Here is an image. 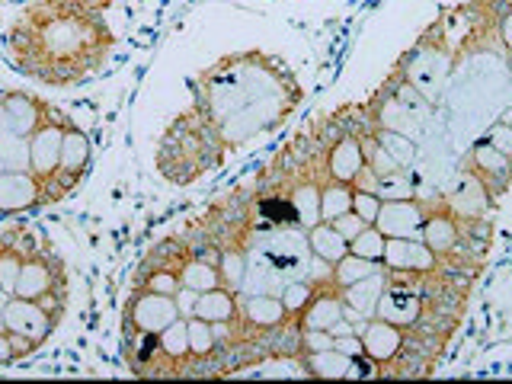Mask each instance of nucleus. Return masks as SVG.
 <instances>
[{
	"label": "nucleus",
	"instance_id": "f257e3e1",
	"mask_svg": "<svg viewBox=\"0 0 512 384\" xmlns=\"http://www.w3.org/2000/svg\"><path fill=\"white\" fill-rule=\"evenodd\" d=\"M109 0H39L7 29L13 68L42 87H77L96 77L116 48Z\"/></svg>",
	"mask_w": 512,
	"mask_h": 384
},
{
	"label": "nucleus",
	"instance_id": "f03ea898",
	"mask_svg": "<svg viewBox=\"0 0 512 384\" xmlns=\"http://www.w3.org/2000/svg\"><path fill=\"white\" fill-rule=\"evenodd\" d=\"M301 90L295 71L288 61L269 52H231L202 68L189 84V112L202 125H218L234 112L247 109L250 103L263 100L272 93Z\"/></svg>",
	"mask_w": 512,
	"mask_h": 384
},
{
	"label": "nucleus",
	"instance_id": "7ed1b4c3",
	"mask_svg": "<svg viewBox=\"0 0 512 384\" xmlns=\"http://www.w3.org/2000/svg\"><path fill=\"white\" fill-rule=\"evenodd\" d=\"M224 167V160L215 148L212 135L205 132V125L183 109L176 116L164 135L157 138L154 148V170L164 176L170 186H192L202 180L205 173Z\"/></svg>",
	"mask_w": 512,
	"mask_h": 384
},
{
	"label": "nucleus",
	"instance_id": "20e7f679",
	"mask_svg": "<svg viewBox=\"0 0 512 384\" xmlns=\"http://www.w3.org/2000/svg\"><path fill=\"white\" fill-rule=\"evenodd\" d=\"M13 295L29 298V301H42L48 308H55L64 314V301H68V276H64V266L55 253L48 250H29L26 263L20 269V279H16Z\"/></svg>",
	"mask_w": 512,
	"mask_h": 384
},
{
	"label": "nucleus",
	"instance_id": "39448f33",
	"mask_svg": "<svg viewBox=\"0 0 512 384\" xmlns=\"http://www.w3.org/2000/svg\"><path fill=\"white\" fill-rule=\"evenodd\" d=\"M452 61H455L452 52H445L442 45H436L432 39L423 36L404 58L397 61V71L404 74V80H410V84L420 90L432 106H436L439 93L445 87V77H448V71H452Z\"/></svg>",
	"mask_w": 512,
	"mask_h": 384
},
{
	"label": "nucleus",
	"instance_id": "423d86ee",
	"mask_svg": "<svg viewBox=\"0 0 512 384\" xmlns=\"http://www.w3.org/2000/svg\"><path fill=\"white\" fill-rule=\"evenodd\" d=\"M93 164V144L87 138L84 128H77L74 122H68L64 128V141H61V157H58V170L52 173L45 192H48V205H55L61 199H68L71 192H77V186L84 183V176L90 173Z\"/></svg>",
	"mask_w": 512,
	"mask_h": 384
},
{
	"label": "nucleus",
	"instance_id": "0eeeda50",
	"mask_svg": "<svg viewBox=\"0 0 512 384\" xmlns=\"http://www.w3.org/2000/svg\"><path fill=\"white\" fill-rule=\"evenodd\" d=\"M176 317H183L176 295L148 292V288H135L132 298L125 304V336L128 333H160L167 330Z\"/></svg>",
	"mask_w": 512,
	"mask_h": 384
},
{
	"label": "nucleus",
	"instance_id": "6e6552de",
	"mask_svg": "<svg viewBox=\"0 0 512 384\" xmlns=\"http://www.w3.org/2000/svg\"><path fill=\"white\" fill-rule=\"evenodd\" d=\"M68 116L61 109H48V116L42 125L29 135V170L39 176L42 186H48L52 173L58 170V157H61V141H64V128H68Z\"/></svg>",
	"mask_w": 512,
	"mask_h": 384
},
{
	"label": "nucleus",
	"instance_id": "1a4fd4ad",
	"mask_svg": "<svg viewBox=\"0 0 512 384\" xmlns=\"http://www.w3.org/2000/svg\"><path fill=\"white\" fill-rule=\"evenodd\" d=\"M4 320H7V330L29 336L36 346H45L48 340H52V333L58 330L61 311L48 308V304H42V301L10 295L4 304Z\"/></svg>",
	"mask_w": 512,
	"mask_h": 384
},
{
	"label": "nucleus",
	"instance_id": "9d476101",
	"mask_svg": "<svg viewBox=\"0 0 512 384\" xmlns=\"http://www.w3.org/2000/svg\"><path fill=\"white\" fill-rule=\"evenodd\" d=\"M423 240L429 250L439 256L442 263H458L461 266V253H464V218H458L448 202L429 208L426 224H423Z\"/></svg>",
	"mask_w": 512,
	"mask_h": 384
},
{
	"label": "nucleus",
	"instance_id": "9b49d317",
	"mask_svg": "<svg viewBox=\"0 0 512 384\" xmlns=\"http://www.w3.org/2000/svg\"><path fill=\"white\" fill-rule=\"evenodd\" d=\"M359 336H362L365 356L381 368V375H384V368L394 365L400 356H404V349L410 343V330L391 324V320H381V317L362 320V324H359Z\"/></svg>",
	"mask_w": 512,
	"mask_h": 384
},
{
	"label": "nucleus",
	"instance_id": "f8f14e48",
	"mask_svg": "<svg viewBox=\"0 0 512 384\" xmlns=\"http://www.w3.org/2000/svg\"><path fill=\"white\" fill-rule=\"evenodd\" d=\"M48 205V192L32 170L0 173V215H29Z\"/></svg>",
	"mask_w": 512,
	"mask_h": 384
},
{
	"label": "nucleus",
	"instance_id": "ddd939ff",
	"mask_svg": "<svg viewBox=\"0 0 512 384\" xmlns=\"http://www.w3.org/2000/svg\"><path fill=\"white\" fill-rule=\"evenodd\" d=\"M429 208L420 199H397V202H381V212L375 218V228L384 237H423Z\"/></svg>",
	"mask_w": 512,
	"mask_h": 384
},
{
	"label": "nucleus",
	"instance_id": "4468645a",
	"mask_svg": "<svg viewBox=\"0 0 512 384\" xmlns=\"http://www.w3.org/2000/svg\"><path fill=\"white\" fill-rule=\"evenodd\" d=\"M381 266L388 272H432L442 266V260L423 237H388Z\"/></svg>",
	"mask_w": 512,
	"mask_h": 384
},
{
	"label": "nucleus",
	"instance_id": "2eb2a0df",
	"mask_svg": "<svg viewBox=\"0 0 512 384\" xmlns=\"http://www.w3.org/2000/svg\"><path fill=\"white\" fill-rule=\"evenodd\" d=\"M445 202H448V208H452L458 218H490L493 205H496V196H493V192L487 189V183L480 180V176L471 167H464L461 176H458L455 192Z\"/></svg>",
	"mask_w": 512,
	"mask_h": 384
},
{
	"label": "nucleus",
	"instance_id": "dca6fc26",
	"mask_svg": "<svg viewBox=\"0 0 512 384\" xmlns=\"http://www.w3.org/2000/svg\"><path fill=\"white\" fill-rule=\"evenodd\" d=\"M343 311H346V304H343L340 288L330 279H317V292L308 301V308L301 311L298 324L301 330H333V324L343 320Z\"/></svg>",
	"mask_w": 512,
	"mask_h": 384
},
{
	"label": "nucleus",
	"instance_id": "f3484780",
	"mask_svg": "<svg viewBox=\"0 0 512 384\" xmlns=\"http://www.w3.org/2000/svg\"><path fill=\"white\" fill-rule=\"evenodd\" d=\"M4 109H7L10 132L29 138L42 125V119L48 116L52 103L42 100V96H36V93H26V90H4Z\"/></svg>",
	"mask_w": 512,
	"mask_h": 384
},
{
	"label": "nucleus",
	"instance_id": "a211bd4d",
	"mask_svg": "<svg viewBox=\"0 0 512 384\" xmlns=\"http://www.w3.org/2000/svg\"><path fill=\"white\" fill-rule=\"evenodd\" d=\"M468 167L480 176V180L487 183V189L493 192L496 199L503 196V189L509 186V180H512V157H506V154H500L493 148V144H487L484 138H480L474 148H471V154H468Z\"/></svg>",
	"mask_w": 512,
	"mask_h": 384
},
{
	"label": "nucleus",
	"instance_id": "6ab92c4d",
	"mask_svg": "<svg viewBox=\"0 0 512 384\" xmlns=\"http://www.w3.org/2000/svg\"><path fill=\"white\" fill-rule=\"evenodd\" d=\"M381 292H384V269H378L375 276H365V279H359V282H352V285L340 288L343 304H346L343 317L352 320L356 327L362 324V320L375 317V308H378Z\"/></svg>",
	"mask_w": 512,
	"mask_h": 384
},
{
	"label": "nucleus",
	"instance_id": "aec40b11",
	"mask_svg": "<svg viewBox=\"0 0 512 384\" xmlns=\"http://www.w3.org/2000/svg\"><path fill=\"white\" fill-rule=\"evenodd\" d=\"M324 170L330 180H340V183H356V176L365 170V154H362V144L359 135H343L330 144V151L324 157Z\"/></svg>",
	"mask_w": 512,
	"mask_h": 384
},
{
	"label": "nucleus",
	"instance_id": "412c9836",
	"mask_svg": "<svg viewBox=\"0 0 512 384\" xmlns=\"http://www.w3.org/2000/svg\"><path fill=\"white\" fill-rule=\"evenodd\" d=\"M189 317H202L208 324H234L240 317V295L224 285L208 288V292L196 295V304H192Z\"/></svg>",
	"mask_w": 512,
	"mask_h": 384
},
{
	"label": "nucleus",
	"instance_id": "4be33fe9",
	"mask_svg": "<svg viewBox=\"0 0 512 384\" xmlns=\"http://www.w3.org/2000/svg\"><path fill=\"white\" fill-rule=\"evenodd\" d=\"M327 180V176H324ZM324 180H317V176L304 173L298 176V180H288L285 189H288V199H292L295 212H298V224L304 231L314 228V224L320 221V186H324Z\"/></svg>",
	"mask_w": 512,
	"mask_h": 384
},
{
	"label": "nucleus",
	"instance_id": "5701e85b",
	"mask_svg": "<svg viewBox=\"0 0 512 384\" xmlns=\"http://www.w3.org/2000/svg\"><path fill=\"white\" fill-rule=\"evenodd\" d=\"M308 247H311L314 260L333 266L336 260H343L349 253V240L336 231L330 221H317L314 228H308Z\"/></svg>",
	"mask_w": 512,
	"mask_h": 384
},
{
	"label": "nucleus",
	"instance_id": "b1692460",
	"mask_svg": "<svg viewBox=\"0 0 512 384\" xmlns=\"http://www.w3.org/2000/svg\"><path fill=\"white\" fill-rule=\"evenodd\" d=\"M221 285V272L212 260H205L199 253H186L180 263V288H192V292H208V288Z\"/></svg>",
	"mask_w": 512,
	"mask_h": 384
},
{
	"label": "nucleus",
	"instance_id": "393cba45",
	"mask_svg": "<svg viewBox=\"0 0 512 384\" xmlns=\"http://www.w3.org/2000/svg\"><path fill=\"white\" fill-rule=\"evenodd\" d=\"M349 365H352V359L343 356V352H336V349L301 352V368L308 378H346Z\"/></svg>",
	"mask_w": 512,
	"mask_h": 384
},
{
	"label": "nucleus",
	"instance_id": "a878e982",
	"mask_svg": "<svg viewBox=\"0 0 512 384\" xmlns=\"http://www.w3.org/2000/svg\"><path fill=\"white\" fill-rule=\"evenodd\" d=\"M247 266H250L247 247H240V244H224L221 247L218 272H221V285L224 288H231V292L240 295V288H244V279H247Z\"/></svg>",
	"mask_w": 512,
	"mask_h": 384
},
{
	"label": "nucleus",
	"instance_id": "bb28decb",
	"mask_svg": "<svg viewBox=\"0 0 512 384\" xmlns=\"http://www.w3.org/2000/svg\"><path fill=\"white\" fill-rule=\"evenodd\" d=\"M352 212V183H340V180H324L320 186V221H333Z\"/></svg>",
	"mask_w": 512,
	"mask_h": 384
},
{
	"label": "nucleus",
	"instance_id": "cd10ccee",
	"mask_svg": "<svg viewBox=\"0 0 512 384\" xmlns=\"http://www.w3.org/2000/svg\"><path fill=\"white\" fill-rule=\"evenodd\" d=\"M378 269H384V266L375 263V260H365V256L346 253L343 260H336V263L330 266V276H327V279H330L336 288H346V285L359 282V279H365V276H375Z\"/></svg>",
	"mask_w": 512,
	"mask_h": 384
},
{
	"label": "nucleus",
	"instance_id": "c85d7f7f",
	"mask_svg": "<svg viewBox=\"0 0 512 384\" xmlns=\"http://www.w3.org/2000/svg\"><path fill=\"white\" fill-rule=\"evenodd\" d=\"M29 170V138L0 128V173Z\"/></svg>",
	"mask_w": 512,
	"mask_h": 384
},
{
	"label": "nucleus",
	"instance_id": "c756f323",
	"mask_svg": "<svg viewBox=\"0 0 512 384\" xmlns=\"http://www.w3.org/2000/svg\"><path fill=\"white\" fill-rule=\"evenodd\" d=\"M372 132H375L381 148L388 151L400 167L410 170V164L416 160V144H413V138L407 132H394V128H378V125L372 128Z\"/></svg>",
	"mask_w": 512,
	"mask_h": 384
},
{
	"label": "nucleus",
	"instance_id": "7c9ffc66",
	"mask_svg": "<svg viewBox=\"0 0 512 384\" xmlns=\"http://www.w3.org/2000/svg\"><path fill=\"white\" fill-rule=\"evenodd\" d=\"M372 192H378L381 202H397V199H413L416 196V186H413V176L410 170H397V173H388L381 176V180H375Z\"/></svg>",
	"mask_w": 512,
	"mask_h": 384
},
{
	"label": "nucleus",
	"instance_id": "2f4dec72",
	"mask_svg": "<svg viewBox=\"0 0 512 384\" xmlns=\"http://www.w3.org/2000/svg\"><path fill=\"white\" fill-rule=\"evenodd\" d=\"M26 256H29V250H23L20 244H4V240H0V288H4L7 295H13Z\"/></svg>",
	"mask_w": 512,
	"mask_h": 384
},
{
	"label": "nucleus",
	"instance_id": "473e14b6",
	"mask_svg": "<svg viewBox=\"0 0 512 384\" xmlns=\"http://www.w3.org/2000/svg\"><path fill=\"white\" fill-rule=\"evenodd\" d=\"M314 292H317V279H292V282H288L279 292L288 317H301V311L308 308V301L314 298Z\"/></svg>",
	"mask_w": 512,
	"mask_h": 384
},
{
	"label": "nucleus",
	"instance_id": "72a5a7b5",
	"mask_svg": "<svg viewBox=\"0 0 512 384\" xmlns=\"http://www.w3.org/2000/svg\"><path fill=\"white\" fill-rule=\"evenodd\" d=\"M384 247H388V237H384V234L375 228V224H368L365 231H359L356 237L349 240V253L365 256V260H375V263L384 260Z\"/></svg>",
	"mask_w": 512,
	"mask_h": 384
},
{
	"label": "nucleus",
	"instance_id": "f704fd0d",
	"mask_svg": "<svg viewBox=\"0 0 512 384\" xmlns=\"http://www.w3.org/2000/svg\"><path fill=\"white\" fill-rule=\"evenodd\" d=\"M352 212H356L365 224H375L378 212H381V199L372 189H356L352 186Z\"/></svg>",
	"mask_w": 512,
	"mask_h": 384
},
{
	"label": "nucleus",
	"instance_id": "c9c22d12",
	"mask_svg": "<svg viewBox=\"0 0 512 384\" xmlns=\"http://www.w3.org/2000/svg\"><path fill=\"white\" fill-rule=\"evenodd\" d=\"M484 141L493 144V148L500 151V154L512 157V125L509 122H493L484 132Z\"/></svg>",
	"mask_w": 512,
	"mask_h": 384
},
{
	"label": "nucleus",
	"instance_id": "e433bc0d",
	"mask_svg": "<svg viewBox=\"0 0 512 384\" xmlns=\"http://www.w3.org/2000/svg\"><path fill=\"white\" fill-rule=\"evenodd\" d=\"M333 349L330 330H301V352H324Z\"/></svg>",
	"mask_w": 512,
	"mask_h": 384
},
{
	"label": "nucleus",
	"instance_id": "4c0bfd02",
	"mask_svg": "<svg viewBox=\"0 0 512 384\" xmlns=\"http://www.w3.org/2000/svg\"><path fill=\"white\" fill-rule=\"evenodd\" d=\"M330 224H333V228L340 231L346 240H352V237H356L359 231H365V228H368V224H365V221H362L356 212H346V215H340V218H333Z\"/></svg>",
	"mask_w": 512,
	"mask_h": 384
},
{
	"label": "nucleus",
	"instance_id": "58836bf2",
	"mask_svg": "<svg viewBox=\"0 0 512 384\" xmlns=\"http://www.w3.org/2000/svg\"><path fill=\"white\" fill-rule=\"evenodd\" d=\"M333 349H336V352H343V356H349V359L365 356V349H362V336H359V333L333 336Z\"/></svg>",
	"mask_w": 512,
	"mask_h": 384
},
{
	"label": "nucleus",
	"instance_id": "ea45409f",
	"mask_svg": "<svg viewBox=\"0 0 512 384\" xmlns=\"http://www.w3.org/2000/svg\"><path fill=\"white\" fill-rule=\"evenodd\" d=\"M496 36H500L506 52H512V4L500 10V20H496Z\"/></svg>",
	"mask_w": 512,
	"mask_h": 384
},
{
	"label": "nucleus",
	"instance_id": "a19ab883",
	"mask_svg": "<svg viewBox=\"0 0 512 384\" xmlns=\"http://www.w3.org/2000/svg\"><path fill=\"white\" fill-rule=\"evenodd\" d=\"M13 362H20V359H16V349L10 343V333L0 330V365H13Z\"/></svg>",
	"mask_w": 512,
	"mask_h": 384
},
{
	"label": "nucleus",
	"instance_id": "79ce46f5",
	"mask_svg": "<svg viewBox=\"0 0 512 384\" xmlns=\"http://www.w3.org/2000/svg\"><path fill=\"white\" fill-rule=\"evenodd\" d=\"M0 128H7V109H4V90H0Z\"/></svg>",
	"mask_w": 512,
	"mask_h": 384
},
{
	"label": "nucleus",
	"instance_id": "37998d69",
	"mask_svg": "<svg viewBox=\"0 0 512 384\" xmlns=\"http://www.w3.org/2000/svg\"><path fill=\"white\" fill-rule=\"evenodd\" d=\"M506 61H509V68H512V52H506Z\"/></svg>",
	"mask_w": 512,
	"mask_h": 384
}]
</instances>
